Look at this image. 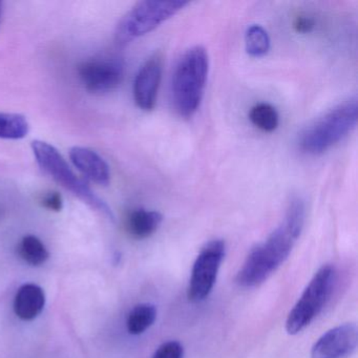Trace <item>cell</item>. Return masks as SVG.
Listing matches in <instances>:
<instances>
[{"instance_id":"6da1fadb","label":"cell","mask_w":358,"mask_h":358,"mask_svg":"<svg viewBox=\"0 0 358 358\" xmlns=\"http://www.w3.org/2000/svg\"><path fill=\"white\" fill-rule=\"evenodd\" d=\"M306 220V206L299 196L291 199L284 222L265 242L257 245L247 255L236 284L243 288H255L269 278L288 259L297 238L301 236Z\"/></svg>"},{"instance_id":"7a4b0ae2","label":"cell","mask_w":358,"mask_h":358,"mask_svg":"<svg viewBox=\"0 0 358 358\" xmlns=\"http://www.w3.org/2000/svg\"><path fill=\"white\" fill-rule=\"evenodd\" d=\"M208 72V53L200 45L190 48L180 58L171 79V100L180 116L189 118L200 108Z\"/></svg>"},{"instance_id":"3957f363","label":"cell","mask_w":358,"mask_h":358,"mask_svg":"<svg viewBox=\"0 0 358 358\" xmlns=\"http://www.w3.org/2000/svg\"><path fill=\"white\" fill-rule=\"evenodd\" d=\"M357 114L356 98L339 104L303 131L299 138V148L309 155L327 152L355 129Z\"/></svg>"},{"instance_id":"277c9868","label":"cell","mask_w":358,"mask_h":358,"mask_svg":"<svg viewBox=\"0 0 358 358\" xmlns=\"http://www.w3.org/2000/svg\"><path fill=\"white\" fill-rule=\"evenodd\" d=\"M32 150L41 169L56 183L59 184L64 189L89 205L91 208L99 211L110 221H115L112 209L99 196H96L95 192L83 179L77 177L76 173L72 171L66 159L58 152L57 148L48 142L35 140L32 142Z\"/></svg>"},{"instance_id":"5b68a950","label":"cell","mask_w":358,"mask_h":358,"mask_svg":"<svg viewBox=\"0 0 358 358\" xmlns=\"http://www.w3.org/2000/svg\"><path fill=\"white\" fill-rule=\"evenodd\" d=\"M188 5L183 0H145L129 10L115 32L117 43L125 45L158 28Z\"/></svg>"},{"instance_id":"8992f818","label":"cell","mask_w":358,"mask_h":358,"mask_svg":"<svg viewBox=\"0 0 358 358\" xmlns=\"http://www.w3.org/2000/svg\"><path fill=\"white\" fill-rule=\"evenodd\" d=\"M336 276L334 266L329 264L316 271L287 317L286 330L289 334L301 332L317 317L332 296Z\"/></svg>"},{"instance_id":"52a82bcc","label":"cell","mask_w":358,"mask_h":358,"mask_svg":"<svg viewBox=\"0 0 358 358\" xmlns=\"http://www.w3.org/2000/svg\"><path fill=\"white\" fill-rule=\"evenodd\" d=\"M225 251L224 241L213 240L207 243L199 253L192 266L187 289L188 299L192 303L204 301L210 294L217 282Z\"/></svg>"},{"instance_id":"ba28073f","label":"cell","mask_w":358,"mask_h":358,"mask_svg":"<svg viewBox=\"0 0 358 358\" xmlns=\"http://www.w3.org/2000/svg\"><path fill=\"white\" fill-rule=\"evenodd\" d=\"M77 73L87 91L94 94L108 93L122 83L124 66L118 58L96 57L81 62Z\"/></svg>"},{"instance_id":"9c48e42d","label":"cell","mask_w":358,"mask_h":358,"mask_svg":"<svg viewBox=\"0 0 358 358\" xmlns=\"http://www.w3.org/2000/svg\"><path fill=\"white\" fill-rule=\"evenodd\" d=\"M357 327L345 324L320 337L311 350V358H349L357 348Z\"/></svg>"},{"instance_id":"30bf717a","label":"cell","mask_w":358,"mask_h":358,"mask_svg":"<svg viewBox=\"0 0 358 358\" xmlns=\"http://www.w3.org/2000/svg\"><path fill=\"white\" fill-rule=\"evenodd\" d=\"M163 62L160 55L146 60L136 75L134 83V99L138 108L150 112L156 106L159 87L162 78Z\"/></svg>"},{"instance_id":"8fae6325","label":"cell","mask_w":358,"mask_h":358,"mask_svg":"<svg viewBox=\"0 0 358 358\" xmlns=\"http://www.w3.org/2000/svg\"><path fill=\"white\" fill-rule=\"evenodd\" d=\"M70 159L74 166L94 183L108 186L110 181V166L97 152L87 148H71Z\"/></svg>"},{"instance_id":"7c38bea8","label":"cell","mask_w":358,"mask_h":358,"mask_svg":"<svg viewBox=\"0 0 358 358\" xmlns=\"http://www.w3.org/2000/svg\"><path fill=\"white\" fill-rule=\"evenodd\" d=\"M45 293L35 284H24L18 289L14 299V311L22 320H33L45 309Z\"/></svg>"},{"instance_id":"4fadbf2b","label":"cell","mask_w":358,"mask_h":358,"mask_svg":"<svg viewBox=\"0 0 358 358\" xmlns=\"http://www.w3.org/2000/svg\"><path fill=\"white\" fill-rule=\"evenodd\" d=\"M163 215L158 211L136 209L127 219L129 234L137 240H144L155 234L162 224Z\"/></svg>"},{"instance_id":"5bb4252c","label":"cell","mask_w":358,"mask_h":358,"mask_svg":"<svg viewBox=\"0 0 358 358\" xmlns=\"http://www.w3.org/2000/svg\"><path fill=\"white\" fill-rule=\"evenodd\" d=\"M157 318V308L152 303H139L129 313L127 328L129 334L140 335L154 324Z\"/></svg>"},{"instance_id":"9a60e30c","label":"cell","mask_w":358,"mask_h":358,"mask_svg":"<svg viewBox=\"0 0 358 358\" xmlns=\"http://www.w3.org/2000/svg\"><path fill=\"white\" fill-rule=\"evenodd\" d=\"M18 255L26 263L32 266H41L49 259L47 247L37 236L29 234L24 236L18 245Z\"/></svg>"},{"instance_id":"2e32d148","label":"cell","mask_w":358,"mask_h":358,"mask_svg":"<svg viewBox=\"0 0 358 358\" xmlns=\"http://www.w3.org/2000/svg\"><path fill=\"white\" fill-rule=\"evenodd\" d=\"M29 131L28 121L22 115L0 113V139H24Z\"/></svg>"},{"instance_id":"e0dca14e","label":"cell","mask_w":358,"mask_h":358,"mask_svg":"<svg viewBox=\"0 0 358 358\" xmlns=\"http://www.w3.org/2000/svg\"><path fill=\"white\" fill-rule=\"evenodd\" d=\"M249 120L253 125L266 133H271L278 129L280 116L271 104L257 103L249 112Z\"/></svg>"},{"instance_id":"ac0fdd59","label":"cell","mask_w":358,"mask_h":358,"mask_svg":"<svg viewBox=\"0 0 358 358\" xmlns=\"http://www.w3.org/2000/svg\"><path fill=\"white\" fill-rule=\"evenodd\" d=\"M245 47L251 57H263L270 50V38L267 31L259 24L249 27L245 35Z\"/></svg>"},{"instance_id":"d6986e66","label":"cell","mask_w":358,"mask_h":358,"mask_svg":"<svg viewBox=\"0 0 358 358\" xmlns=\"http://www.w3.org/2000/svg\"><path fill=\"white\" fill-rule=\"evenodd\" d=\"M183 345L179 341H171L162 343L152 358H183Z\"/></svg>"},{"instance_id":"ffe728a7","label":"cell","mask_w":358,"mask_h":358,"mask_svg":"<svg viewBox=\"0 0 358 358\" xmlns=\"http://www.w3.org/2000/svg\"><path fill=\"white\" fill-rule=\"evenodd\" d=\"M39 201H41V206L50 211L59 213L64 207L62 194L57 192H45Z\"/></svg>"},{"instance_id":"44dd1931","label":"cell","mask_w":358,"mask_h":358,"mask_svg":"<svg viewBox=\"0 0 358 358\" xmlns=\"http://www.w3.org/2000/svg\"><path fill=\"white\" fill-rule=\"evenodd\" d=\"M313 20H310V18L303 17V16L297 17L294 22L295 30L299 33H309L313 29Z\"/></svg>"},{"instance_id":"7402d4cb","label":"cell","mask_w":358,"mask_h":358,"mask_svg":"<svg viewBox=\"0 0 358 358\" xmlns=\"http://www.w3.org/2000/svg\"><path fill=\"white\" fill-rule=\"evenodd\" d=\"M1 16H3V3L0 1V20H1Z\"/></svg>"}]
</instances>
